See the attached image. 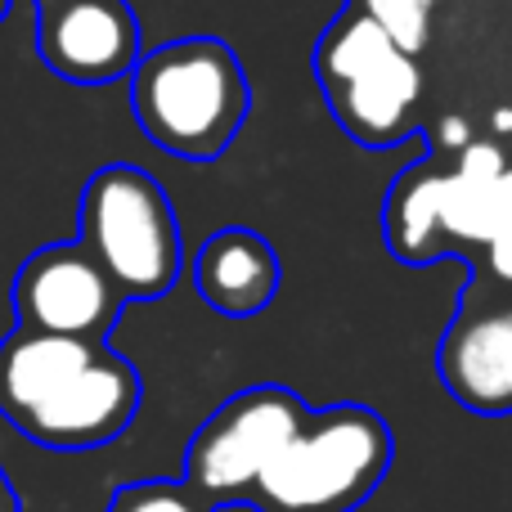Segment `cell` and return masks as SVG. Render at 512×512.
<instances>
[{"label": "cell", "mask_w": 512, "mask_h": 512, "mask_svg": "<svg viewBox=\"0 0 512 512\" xmlns=\"http://www.w3.org/2000/svg\"><path fill=\"white\" fill-rule=\"evenodd\" d=\"M441 382L472 414H512V310L463 319L441 337Z\"/></svg>", "instance_id": "9c48e42d"}, {"label": "cell", "mask_w": 512, "mask_h": 512, "mask_svg": "<svg viewBox=\"0 0 512 512\" xmlns=\"http://www.w3.org/2000/svg\"><path fill=\"white\" fill-rule=\"evenodd\" d=\"M108 512H212L203 495L189 486H171V481H135L113 495Z\"/></svg>", "instance_id": "4fadbf2b"}, {"label": "cell", "mask_w": 512, "mask_h": 512, "mask_svg": "<svg viewBox=\"0 0 512 512\" xmlns=\"http://www.w3.org/2000/svg\"><path fill=\"white\" fill-rule=\"evenodd\" d=\"M77 243L122 301L167 297L180 279L185 248L167 189L131 162L99 167L81 189Z\"/></svg>", "instance_id": "3957f363"}, {"label": "cell", "mask_w": 512, "mask_h": 512, "mask_svg": "<svg viewBox=\"0 0 512 512\" xmlns=\"http://www.w3.org/2000/svg\"><path fill=\"white\" fill-rule=\"evenodd\" d=\"M198 297L225 319H252L279 297V256L256 230H216L194 256Z\"/></svg>", "instance_id": "30bf717a"}, {"label": "cell", "mask_w": 512, "mask_h": 512, "mask_svg": "<svg viewBox=\"0 0 512 512\" xmlns=\"http://www.w3.org/2000/svg\"><path fill=\"white\" fill-rule=\"evenodd\" d=\"M436 135H441L445 149H459V153L472 144V131H468V122H463L459 113H445V117H441V126H436Z\"/></svg>", "instance_id": "2e32d148"}, {"label": "cell", "mask_w": 512, "mask_h": 512, "mask_svg": "<svg viewBox=\"0 0 512 512\" xmlns=\"http://www.w3.org/2000/svg\"><path fill=\"white\" fill-rule=\"evenodd\" d=\"M140 373L108 342L14 333L0 342V418L45 450H99L131 427Z\"/></svg>", "instance_id": "6da1fadb"}, {"label": "cell", "mask_w": 512, "mask_h": 512, "mask_svg": "<svg viewBox=\"0 0 512 512\" xmlns=\"http://www.w3.org/2000/svg\"><path fill=\"white\" fill-rule=\"evenodd\" d=\"M504 171H508V162H504V149H499V144L472 140L468 149H463V158H459V167H454V176L468 180V185H495Z\"/></svg>", "instance_id": "5bb4252c"}, {"label": "cell", "mask_w": 512, "mask_h": 512, "mask_svg": "<svg viewBox=\"0 0 512 512\" xmlns=\"http://www.w3.org/2000/svg\"><path fill=\"white\" fill-rule=\"evenodd\" d=\"M0 512H18V499H14V490H9L5 472H0Z\"/></svg>", "instance_id": "d6986e66"}, {"label": "cell", "mask_w": 512, "mask_h": 512, "mask_svg": "<svg viewBox=\"0 0 512 512\" xmlns=\"http://www.w3.org/2000/svg\"><path fill=\"white\" fill-rule=\"evenodd\" d=\"M36 54L72 86H108L140 63V18L126 0H36Z\"/></svg>", "instance_id": "ba28073f"}, {"label": "cell", "mask_w": 512, "mask_h": 512, "mask_svg": "<svg viewBox=\"0 0 512 512\" xmlns=\"http://www.w3.org/2000/svg\"><path fill=\"white\" fill-rule=\"evenodd\" d=\"M441 180L445 176H400L387 198V243L400 261H432L441 252Z\"/></svg>", "instance_id": "8fae6325"}, {"label": "cell", "mask_w": 512, "mask_h": 512, "mask_svg": "<svg viewBox=\"0 0 512 512\" xmlns=\"http://www.w3.org/2000/svg\"><path fill=\"white\" fill-rule=\"evenodd\" d=\"M315 77L337 126L355 144L391 149L409 135L418 95H423V72L360 9L337 14L333 27L319 36Z\"/></svg>", "instance_id": "5b68a950"}, {"label": "cell", "mask_w": 512, "mask_h": 512, "mask_svg": "<svg viewBox=\"0 0 512 512\" xmlns=\"http://www.w3.org/2000/svg\"><path fill=\"white\" fill-rule=\"evenodd\" d=\"M391 468V432L373 409L310 414L252 486L261 512H355Z\"/></svg>", "instance_id": "277c9868"}, {"label": "cell", "mask_w": 512, "mask_h": 512, "mask_svg": "<svg viewBox=\"0 0 512 512\" xmlns=\"http://www.w3.org/2000/svg\"><path fill=\"white\" fill-rule=\"evenodd\" d=\"M126 301L81 243L36 248L14 274V315L23 333L108 342Z\"/></svg>", "instance_id": "52a82bcc"}, {"label": "cell", "mask_w": 512, "mask_h": 512, "mask_svg": "<svg viewBox=\"0 0 512 512\" xmlns=\"http://www.w3.org/2000/svg\"><path fill=\"white\" fill-rule=\"evenodd\" d=\"M306 418L310 409L288 387H252L230 396L189 441L185 486L207 504L252 495L265 463L301 432Z\"/></svg>", "instance_id": "8992f818"}, {"label": "cell", "mask_w": 512, "mask_h": 512, "mask_svg": "<svg viewBox=\"0 0 512 512\" xmlns=\"http://www.w3.org/2000/svg\"><path fill=\"white\" fill-rule=\"evenodd\" d=\"M9 9H14V0H0V23L9 18Z\"/></svg>", "instance_id": "ffe728a7"}, {"label": "cell", "mask_w": 512, "mask_h": 512, "mask_svg": "<svg viewBox=\"0 0 512 512\" xmlns=\"http://www.w3.org/2000/svg\"><path fill=\"white\" fill-rule=\"evenodd\" d=\"M508 230H512V171H504V176L486 189V234H490V243Z\"/></svg>", "instance_id": "9a60e30c"}, {"label": "cell", "mask_w": 512, "mask_h": 512, "mask_svg": "<svg viewBox=\"0 0 512 512\" xmlns=\"http://www.w3.org/2000/svg\"><path fill=\"white\" fill-rule=\"evenodd\" d=\"M131 113L149 144L185 162H216L252 113L239 54L216 36H185L140 54L131 72Z\"/></svg>", "instance_id": "7a4b0ae2"}, {"label": "cell", "mask_w": 512, "mask_h": 512, "mask_svg": "<svg viewBox=\"0 0 512 512\" xmlns=\"http://www.w3.org/2000/svg\"><path fill=\"white\" fill-rule=\"evenodd\" d=\"M427 5H436V0H427Z\"/></svg>", "instance_id": "44dd1931"}, {"label": "cell", "mask_w": 512, "mask_h": 512, "mask_svg": "<svg viewBox=\"0 0 512 512\" xmlns=\"http://www.w3.org/2000/svg\"><path fill=\"white\" fill-rule=\"evenodd\" d=\"M490 126H495L499 135H512V104H499L495 113H490Z\"/></svg>", "instance_id": "ac0fdd59"}, {"label": "cell", "mask_w": 512, "mask_h": 512, "mask_svg": "<svg viewBox=\"0 0 512 512\" xmlns=\"http://www.w3.org/2000/svg\"><path fill=\"white\" fill-rule=\"evenodd\" d=\"M355 9H360L369 23H378L382 36H387L400 54H409V59H414L427 45V36H432V5H427V0H355Z\"/></svg>", "instance_id": "7c38bea8"}, {"label": "cell", "mask_w": 512, "mask_h": 512, "mask_svg": "<svg viewBox=\"0 0 512 512\" xmlns=\"http://www.w3.org/2000/svg\"><path fill=\"white\" fill-rule=\"evenodd\" d=\"M490 248V270L499 274V279H508L512 283V230L508 234H499L495 243H486Z\"/></svg>", "instance_id": "e0dca14e"}]
</instances>
